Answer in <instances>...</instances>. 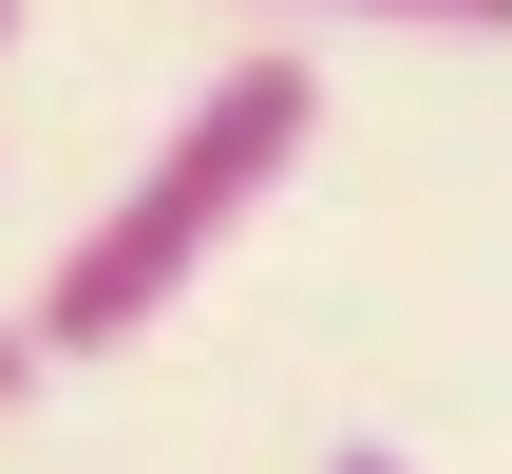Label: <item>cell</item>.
<instances>
[{
  "label": "cell",
  "mask_w": 512,
  "mask_h": 474,
  "mask_svg": "<svg viewBox=\"0 0 512 474\" xmlns=\"http://www.w3.org/2000/svg\"><path fill=\"white\" fill-rule=\"evenodd\" d=\"M323 474H399V456H323Z\"/></svg>",
  "instance_id": "277c9868"
},
{
  "label": "cell",
  "mask_w": 512,
  "mask_h": 474,
  "mask_svg": "<svg viewBox=\"0 0 512 474\" xmlns=\"http://www.w3.org/2000/svg\"><path fill=\"white\" fill-rule=\"evenodd\" d=\"M228 19H361V38H512V0H228Z\"/></svg>",
  "instance_id": "7a4b0ae2"
},
{
  "label": "cell",
  "mask_w": 512,
  "mask_h": 474,
  "mask_svg": "<svg viewBox=\"0 0 512 474\" xmlns=\"http://www.w3.org/2000/svg\"><path fill=\"white\" fill-rule=\"evenodd\" d=\"M304 133H323V57H304V38H247V57H228V76H209L171 133H152V171H133V190H114V209L57 247L38 342H57V361L152 342V323L209 285V247H228V228H247V209L304 171Z\"/></svg>",
  "instance_id": "6da1fadb"
},
{
  "label": "cell",
  "mask_w": 512,
  "mask_h": 474,
  "mask_svg": "<svg viewBox=\"0 0 512 474\" xmlns=\"http://www.w3.org/2000/svg\"><path fill=\"white\" fill-rule=\"evenodd\" d=\"M0 38H19V0H0Z\"/></svg>",
  "instance_id": "5b68a950"
},
{
  "label": "cell",
  "mask_w": 512,
  "mask_h": 474,
  "mask_svg": "<svg viewBox=\"0 0 512 474\" xmlns=\"http://www.w3.org/2000/svg\"><path fill=\"white\" fill-rule=\"evenodd\" d=\"M38 361H57V342H38V304H0V399H38Z\"/></svg>",
  "instance_id": "3957f363"
}]
</instances>
